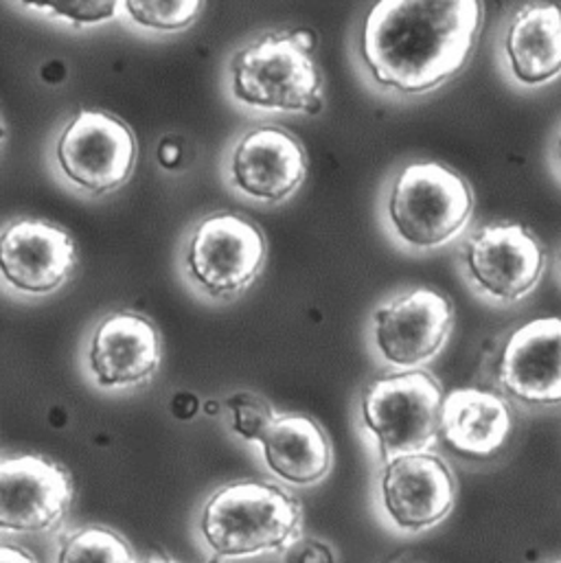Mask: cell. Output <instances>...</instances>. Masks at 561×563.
I'll return each mask as SVG.
<instances>
[{
  "label": "cell",
  "instance_id": "cell-1",
  "mask_svg": "<svg viewBox=\"0 0 561 563\" xmlns=\"http://www.w3.org/2000/svg\"><path fill=\"white\" fill-rule=\"evenodd\" d=\"M481 24L476 0H384L364 20L360 53L377 86L424 95L465 68Z\"/></svg>",
  "mask_w": 561,
  "mask_h": 563
},
{
  "label": "cell",
  "instance_id": "cell-2",
  "mask_svg": "<svg viewBox=\"0 0 561 563\" xmlns=\"http://www.w3.org/2000/svg\"><path fill=\"white\" fill-rule=\"evenodd\" d=\"M200 536L216 560L285 553L300 544V503L273 483L238 481L205 503Z\"/></svg>",
  "mask_w": 561,
  "mask_h": 563
},
{
  "label": "cell",
  "instance_id": "cell-3",
  "mask_svg": "<svg viewBox=\"0 0 561 563\" xmlns=\"http://www.w3.org/2000/svg\"><path fill=\"white\" fill-rule=\"evenodd\" d=\"M314 44L309 31H292L266 33L238 51L229 64L233 99L257 110L318 114L322 77Z\"/></svg>",
  "mask_w": 561,
  "mask_h": 563
},
{
  "label": "cell",
  "instance_id": "cell-4",
  "mask_svg": "<svg viewBox=\"0 0 561 563\" xmlns=\"http://www.w3.org/2000/svg\"><path fill=\"white\" fill-rule=\"evenodd\" d=\"M474 194L454 169L419 161L406 165L386 198V220L397 242L413 251H437L470 224Z\"/></svg>",
  "mask_w": 561,
  "mask_h": 563
},
{
  "label": "cell",
  "instance_id": "cell-5",
  "mask_svg": "<svg viewBox=\"0 0 561 563\" xmlns=\"http://www.w3.org/2000/svg\"><path fill=\"white\" fill-rule=\"evenodd\" d=\"M441 384L421 368L386 375L369 384L362 395V426L375 441L384 463L428 452L439 439Z\"/></svg>",
  "mask_w": 561,
  "mask_h": 563
},
{
  "label": "cell",
  "instance_id": "cell-6",
  "mask_svg": "<svg viewBox=\"0 0 561 563\" xmlns=\"http://www.w3.org/2000/svg\"><path fill=\"white\" fill-rule=\"evenodd\" d=\"M266 266V238L238 213H213L189 235L185 273L202 294L229 300L251 287Z\"/></svg>",
  "mask_w": 561,
  "mask_h": 563
},
{
  "label": "cell",
  "instance_id": "cell-7",
  "mask_svg": "<svg viewBox=\"0 0 561 563\" xmlns=\"http://www.w3.org/2000/svg\"><path fill=\"white\" fill-rule=\"evenodd\" d=\"M136 156L139 145L128 123L101 110H79L55 143L62 176L90 196L121 189L134 172Z\"/></svg>",
  "mask_w": 561,
  "mask_h": 563
},
{
  "label": "cell",
  "instance_id": "cell-8",
  "mask_svg": "<svg viewBox=\"0 0 561 563\" xmlns=\"http://www.w3.org/2000/svg\"><path fill=\"white\" fill-rule=\"evenodd\" d=\"M461 251L463 273L472 289L496 305H514L527 298L547 271L540 240L522 224L481 227Z\"/></svg>",
  "mask_w": 561,
  "mask_h": 563
},
{
  "label": "cell",
  "instance_id": "cell-9",
  "mask_svg": "<svg viewBox=\"0 0 561 563\" xmlns=\"http://www.w3.org/2000/svg\"><path fill=\"white\" fill-rule=\"evenodd\" d=\"M452 327V300L439 289L417 287L375 309L373 346L386 364L415 371L439 355Z\"/></svg>",
  "mask_w": 561,
  "mask_h": 563
},
{
  "label": "cell",
  "instance_id": "cell-10",
  "mask_svg": "<svg viewBox=\"0 0 561 563\" xmlns=\"http://www.w3.org/2000/svg\"><path fill=\"white\" fill-rule=\"evenodd\" d=\"M380 500L395 529L421 533L435 529L452 514L457 478L437 454L397 456L382 467Z\"/></svg>",
  "mask_w": 561,
  "mask_h": 563
},
{
  "label": "cell",
  "instance_id": "cell-11",
  "mask_svg": "<svg viewBox=\"0 0 561 563\" xmlns=\"http://www.w3.org/2000/svg\"><path fill=\"white\" fill-rule=\"evenodd\" d=\"M73 503V481L37 454L7 456L0 463V529L29 536L59 527Z\"/></svg>",
  "mask_w": 561,
  "mask_h": 563
},
{
  "label": "cell",
  "instance_id": "cell-12",
  "mask_svg": "<svg viewBox=\"0 0 561 563\" xmlns=\"http://www.w3.org/2000/svg\"><path fill=\"white\" fill-rule=\"evenodd\" d=\"M496 382L520 406H561V316L534 318L509 333L496 360Z\"/></svg>",
  "mask_w": 561,
  "mask_h": 563
},
{
  "label": "cell",
  "instance_id": "cell-13",
  "mask_svg": "<svg viewBox=\"0 0 561 563\" xmlns=\"http://www.w3.org/2000/svg\"><path fill=\"white\" fill-rule=\"evenodd\" d=\"M307 176V154L296 136L279 125L246 132L227 158V180L242 196L280 205L300 189Z\"/></svg>",
  "mask_w": 561,
  "mask_h": 563
},
{
  "label": "cell",
  "instance_id": "cell-14",
  "mask_svg": "<svg viewBox=\"0 0 561 563\" xmlns=\"http://www.w3.org/2000/svg\"><path fill=\"white\" fill-rule=\"evenodd\" d=\"M0 264L11 289L42 296L70 279L77 266V249L70 235L51 222L15 220L2 231Z\"/></svg>",
  "mask_w": 561,
  "mask_h": 563
},
{
  "label": "cell",
  "instance_id": "cell-15",
  "mask_svg": "<svg viewBox=\"0 0 561 563\" xmlns=\"http://www.w3.org/2000/svg\"><path fill=\"white\" fill-rule=\"evenodd\" d=\"M88 373L101 388H136L161 366V338L152 320L132 311L106 316L92 331Z\"/></svg>",
  "mask_w": 561,
  "mask_h": 563
},
{
  "label": "cell",
  "instance_id": "cell-16",
  "mask_svg": "<svg viewBox=\"0 0 561 563\" xmlns=\"http://www.w3.org/2000/svg\"><path fill=\"white\" fill-rule=\"evenodd\" d=\"M514 432L505 395L485 388H457L443 399L441 441L459 456L487 461L503 452Z\"/></svg>",
  "mask_w": 561,
  "mask_h": 563
},
{
  "label": "cell",
  "instance_id": "cell-17",
  "mask_svg": "<svg viewBox=\"0 0 561 563\" xmlns=\"http://www.w3.org/2000/svg\"><path fill=\"white\" fill-rule=\"evenodd\" d=\"M503 57L512 79L525 88H542L561 77V4L522 7L509 22Z\"/></svg>",
  "mask_w": 561,
  "mask_h": 563
},
{
  "label": "cell",
  "instance_id": "cell-18",
  "mask_svg": "<svg viewBox=\"0 0 561 563\" xmlns=\"http://www.w3.org/2000/svg\"><path fill=\"white\" fill-rule=\"evenodd\" d=\"M260 445L266 467L294 487L320 483L333 463L329 437L305 415H277Z\"/></svg>",
  "mask_w": 561,
  "mask_h": 563
},
{
  "label": "cell",
  "instance_id": "cell-19",
  "mask_svg": "<svg viewBox=\"0 0 561 563\" xmlns=\"http://www.w3.org/2000/svg\"><path fill=\"white\" fill-rule=\"evenodd\" d=\"M55 563H136V558L128 540L117 531L84 527L62 540Z\"/></svg>",
  "mask_w": 561,
  "mask_h": 563
},
{
  "label": "cell",
  "instance_id": "cell-20",
  "mask_svg": "<svg viewBox=\"0 0 561 563\" xmlns=\"http://www.w3.org/2000/svg\"><path fill=\"white\" fill-rule=\"evenodd\" d=\"M125 13L134 20V24L152 31H183L194 24L200 15L205 2H136L128 0L121 2Z\"/></svg>",
  "mask_w": 561,
  "mask_h": 563
},
{
  "label": "cell",
  "instance_id": "cell-21",
  "mask_svg": "<svg viewBox=\"0 0 561 563\" xmlns=\"http://www.w3.org/2000/svg\"><path fill=\"white\" fill-rule=\"evenodd\" d=\"M227 408L233 415V430L249 443H262L264 434L277 419L275 408L266 399L246 390L229 397Z\"/></svg>",
  "mask_w": 561,
  "mask_h": 563
},
{
  "label": "cell",
  "instance_id": "cell-22",
  "mask_svg": "<svg viewBox=\"0 0 561 563\" xmlns=\"http://www.w3.org/2000/svg\"><path fill=\"white\" fill-rule=\"evenodd\" d=\"M24 7H33L35 11L48 13L53 18H64L68 24L75 26H90V24H99L106 22L110 18H114L117 13V4L121 2H18Z\"/></svg>",
  "mask_w": 561,
  "mask_h": 563
},
{
  "label": "cell",
  "instance_id": "cell-23",
  "mask_svg": "<svg viewBox=\"0 0 561 563\" xmlns=\"http://www.w3.org/2000/svg\"><path fill=\"white\" fill-rule=\"evenodd\" d=\"M289 563H333V553L322 542H300Z\"/></svg>",
  "mask_w": 561,
  "mask_h": 563
},
{
  "label": "cell",
  "instance_id": "cell-24",
  "mask_svg": "<svg viewBox=\"0 0 561 563\" xmlns=\"http://www.w3.org/2000/svg\"><path fill=\"white\" fill-rule=\"evenodd\" d=\"M0 563H37L31 553H26L20 547L4 544L0 551Z\"/></svg>",
  "mask_w": 561,
  "mask_h": 563
},
{
  "label": "cell",
  "instance_id": "cell-25",
  "mask_svg": "<svg viewBox=\"0 0 561 563\" xmlns=\"http://www.w3.org/2000/svg\"><path fill=\"white\" fill-rule=\"evenodd\" d=\"M161 163L165 165V167H174L176 165V161H178V156H180V150L176 147V145H169V143H165L163 147H161Z\"/></svg>",
  "mask_w": 561,
  "mask_h": 563
},
{
  "label": "cell",
  "instance_id": "cell-26",
  "mask_svg": "<svg viewBox=\"0 0 561 563\" xmlns=\"http://www.w3.org/2000/svg\"><path fill=\"white\" fill-rule=\"evenodd\" d=\"M556 167H558L561 176V132L558 134V141H556Z\"/></svg>",
  "mask_w": 561,
  "mask_h": 563
},
{
  "label": "cell",
  "instance_id": "cell-27",
  "mask_svg": "<svg viewBox=\"0 0 561 563\" xmlns=\"http://www.w3.org/2000/svg\"><path fill=\"white\" fill-rule=\"evenodd\" d=\"M143 563H176L174 560H169V558H163V555H150L147 560Z\"/></svg>",
  "mask_w": 561,
  "mask_h": 563
},
{
  "label": "cell",
  "instance_id": "cell-28",
  "mask_svg": "<svg viewBox=\"0 0 561 563\" xmlns=\"http://www.w3.org/2000/svg\"><path fill=\"white\" fill-rule=\"evenodd\" d=\"M560 275H561V253H560Z\"/></svg>",
  "mask_w": 561,
  "mask_h": 563
},
{
  "label": "cell",
  "instance_id": "cell-29",
  "mask_svg": "<svg viewBox=\"0 0 561 563\" xmlns=\"http://www.w3.org/2000/svg\"><path fill=\"white\" fill-rule=\"evenodd\" d=\"M556 563H561V562H556Z\"/></svg>",
  "mask_w": 561,
  "mask_h": 563
}]
</instances>
